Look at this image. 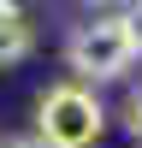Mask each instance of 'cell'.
I'll list each match as a JSON object with an SVG mask.
<instances>
[{
    "label": "cell",
    "mask_w": 142,
    "mask_h": 148,
    "mask_svg": "<svg viewBox=\"0 0 142 148\" xmlns=\"http://www.w3.org/2000/svg\"><path fill=\"white\" fill-rule=\"evenodd\" d=\"M0 148H47V142H42V136H6Z\"/></svg>",
    "instance_id": "8992f818"
},
{
    "label": "cell",
    "mask_w": 142,
    "mask_h": 148,
    "mask_svg": "<svg viewBox=\"0 0 142 148\" xmlns=\"http://www.w3.org/2000/svg\"><path fill=\"white\" fill-rule=\"evenodd\" d=\"M101 130H106V107L95 101L89 83L65 77L53 89H42V101H36V136L47 148H95Z\"/></svg>",
    "instance_id": "6da1fadb"
},
{
    "label": "cell",
    "mask_w": 142,
    "mask_h": 148,
    "mask_svg": "<svg viewBox=\"0 0 142 148\" xmlns=\"http://www.w3.org/2000/svg\"><path fill=\"white\" fill-rule=\"evenodd\" d=\"M124 130H130V142L142 148V83L124 95Z\"/></svg>",
    "instance_id": "277c9868"
},
{
    "label": "cell",
    "mask_w": 142,
    "mask_h": 148,
    "mask_svg": "<svg viewBox=\"0 0 142 148\" xmlns=\"http://www.w3.org/2000/svg\"><path fill=\"white\" fill-rule=\"evenodd\" d=\"M30 47H36L30 18L18 12V0H0V65H18V59H30Z\"/></svg>",
    "instance_id": "3957f363"
},
{
    "label": "cell",
    "mask_w": 142,
    "mask_h": 148,
    "mask_svg": "<svg viewBox=\"0 0 142 148\" xmlns=\"http://www.w3.org/2000/svg\"><path fill=\"white\" fill-rule=\"evenodd\" d=\"M130 59H136V42L124 30V12H101V18L77 24L65 42V65L77 83H113L130 71Z\"/></svg>",
    "instance_id": "7a4b0ae2"
},
{
    "label": "cell",
    "mask_w": 142,
    "mask_h": 148,
    "mask_svg": "<svg viewBox=\"0 0 142 148\" xmlns=\"http://www.w3.org/2000/svg\"><path fill=\"white\" fill-rule=\"evenodd\" d=\"M124 30H130V42H136V53H142V0H130V12H124Z\"/></svg>",
    "instance_id": "5b68a950"
}]
</instances>
